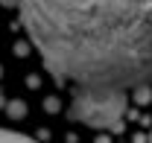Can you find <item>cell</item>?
<instances>
[{
	"label": "cell",
	"instance_id": "5b68a950",
	"mask_svg": "<svg viewBox=\"0 0 152 143\" xmlns=\"http://www.w3.org/2000/svg\"><path fill=\"white\" fill-rule=\"evenodd\" d=\"M9 114L12 117H23V102H12L9 105Z\"/></svg>",
	"mask_w": 152,
	"mask_h": 143
},
{
	"label": "cell",
	"instance_id": "7a4b0ae2",
	"mask_svg": "<svg viewBox=\"0 0 152 143\" xmlns=\"http://www.w3.org/2000/svg\"><path fill=\"white\" fill-rule=\"evenodd\" d=\"M126 90L114 88H79L70 102V117L91 128H114L126 114Z\"/></svg>",
	"mask_w": 152,
	"mask_h": 143
},
{
	"label": "cell",
	"instance_id": "6da1fadb",
	"mask_svg": "<svg viewBox=\"0 0 152 143\" xmlns=\"http://www.w3.org/2000/svg\"><path fill=\"white\" fill-rule=\"evenodd\" d=\"M44 67L79 88L152 85V0H18Z\"/></svg>",
	"mask_w": 152,
	"mask_h": 143
},
{
	"label": "cell",
	"instance_id": "8992f818",
	"mask_svg": "<svg viewBox=\"0 0 152 143\" xmlns=\"http://www.w3.org/2000/svg\"><path fill=\"white\" fill-rule=\"evenodd\" d=\"M149 143H152V137H149Z\"/></svg>",
	"mask_w": 152,
	"mask_h": 143
},
{
	"label": "cell",
	"instance_id": "3957f363",
	"mask_svg": "<svg viewBox=\"0 0 152 143\" xmlns=\"http://www.w3.org/2000/svg\"><path fill=\"white\" fill-rule=\"evenodd\" d=\"M0 143H35V140L26 137V134H15L9 128H0Z\"/></svg>",
	"mask_w": 152,
	"mask_h": 143
},
{
	"label": "cell",
	"instance_id": "277c9868",
	"mask_svg": "<svg viewBox=\"0 0 152 143\" xmlns=\"http://www.w3.org/2000/svg\"><path fill=\"white\" fill-rule=\"evenodd\" d=\"M149 96H152V90L146 88V85H140L137 93H134V99H137V102H149Z\"/></svg>",
	"mask_w": 152,
	"mask_h": 143
}]
</instances>
